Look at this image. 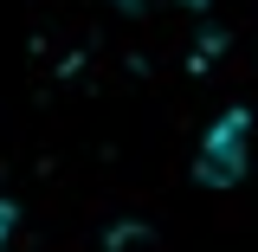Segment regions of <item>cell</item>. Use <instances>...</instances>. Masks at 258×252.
<instances>
[{
    "instance_id": "277c9868",
    "label": "cell",
    "mask_w": 258,
    "mask_h": 252,
    "mask_svg": "<svg viewBox=\"0 0 258 252\" xmlns=\"http://www.w3.org/2000/svg\"><path fill=\"white\" fill-rule=\"evenodd\" d=\"M187 7H200V0H187Z\"/></svg>"
},
{
    "instance_id": "7a4b0ae2",
    "label": "cell",
    "mask_w": 258,
    "mask_h": 252,
    "mask_svg": "<svg viewBox=\"0 0 258 252\" xmlns=\"http://www.w3.org/2000/svg\"><path fill=\"white\" fill-rule=\"evenodd\" d=\"M13 226H20V207H13V200L0 194V252L13 246Z\"/></svg>"
},
{
    "instance_id": "6da1fadb",
    "label": "cell",
    "mask_w": 258,
    "mask_h": 252,
    "mask_svg": "<svg viewBox=\"0 0 258 252\" xmlns=\"http://www.w3.org/2000/svg\"><path fill=\"white\" fill-rule=\"evenodd\" d=\"M252 136H258V117L239 104L226 110L220 123L200 136V156H194V181L200 188H239L245 168H252Z\"/></svg>"
},
{
    "instance_id": "3957f363",
    "label": "cell",
    "mask_w": 258,
    "mask_h": 252,
    "mask_svg": "<svg viewBox=\"0 0 258 252\" xmlns=\"http://www.w3.org/2000/svg\"><path fill=\"white\" fill-rule=\"evenodd\" d=\"M116 7H123V13H142V7H149V0H116Z\"/></svg>"
}]
</instances>
